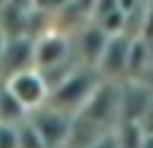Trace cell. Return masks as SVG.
I'll return each instance as SVG.
<instances>
[{"instance_id":"8992f818","label":"cell","mask_w":153,"mask_h":148,"mask_svg":"<svg viewBox=\"0 0 153 148\" xmlns=\"http://www.w3.org/2000/svg\"><path fill=\"white\" fill-rule=\"evenodd\" d=\"M73 0H32V8L43 11V13H59L70 5Z\"/></svg>"},{"instance_id":"52a82bcc","label":"cell","mask_w":153,"mask_h":148,"mask_svg":"<svg viewBox=\"0 0 153 148\" xmlns=\"http://www.w3.org/2000/svg\"><path fill=\"white\" fill-rule=\"evenodd\" d=\"M89 148H118V140H116V132H108V135H102L94 146Z\"/></svg>"},{"instance_id":"277c9868","label":"cell","mask_w":153,"mask_h":148,"mask_svg":"<svg viewBox=\"0 0 153 148\" xmlns=\"http://www.w3.org/2000/svg\"><path fill=\"white\" fill-rule=\"evenodd\" d=\"M27 67H35V38L30 35L5 38V46L0 54V84Z\"/></svg>"},{"instance_id":"5b68a950","label":"cell","mask_w":153,"mask_h":148,"mask_svg":"<svg viewBox=\"0 0 153 148\" xmlns=\"http://www.w3.org/2000/svg\"><path fill=\"white\" fill-rule=\"evenodd\" d=\"M19 148H48L43 143V138L35 132V127L24 119L22 124H19Z\"/></svg>"},{"instance_id":"3957f363","label":"cell","mask_w":153,"mask_h":148,"mask_svg":"<svg viewBox=\"0 0 153 148\" xmlns=\"http://www.w3.org/2000/svg\"><path fill=\"white\" fill-rule=\"evenodd\" d=\"M73 113L67 111H59L54 105H43L40 111L30 113L27 121L35 127V132L43 138V143L48 148H65L70 140V132H73Z\"/></svg>"},{"instance_id":"6da1fadb","label":"cell","mask_w":153,"mask_h":148,"mask_svg":"<svg viewBox=\"0 0 153 148\" xmlns=\"http://www.w3.org/2000/svg\"><path fill=\"white\" fill-rule=\"evenodd\" d=\"M102 84V75L97 67H86V65H78L75 70H70L56 86H51V100L48 105L59 108V111H67V113H78L89 97L94 94V89Z\"/></svg>"},{"instance_id":"ba28073f","label":"cell","mask_w":153,"mask_h":148,"mask_svg":"<svg viewBox=\"0 0 153 148\" xmlns=\"http://www.w3.org/2000/svg\"><path fill=\"white\" fill-rule=\"evenodd\" d=\"M3 46H5V32L0 30V54H3Z\"/></svg>"},{"instance_id":"7a4b0ae2","label":"cell","mask_w":153,"mask_h":148,"mask_svg":"<svg viewBox=\"0 0 153 148\" xmlns=\"http://www.w3.org/2000/svg\"><path fill=\"white\" fill-rule=\"evenodd\" d=\"M3 86H5V92L22 105V111H24L27 116L35 113V111H40V108L48 105V100H51V84L46 81V75H43L38 67H27V70L16 73V75L5 78Z\"/></svg>"}]
</instances>
